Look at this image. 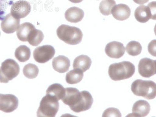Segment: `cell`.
Instances as JSON below:
<instances>
[{
    "instance_id": "6da1fadb",
    "label": "cell",
    "mask_w": 156,
    "mask_h": 117,
    "mask_svg": "<svg viewBox=\"0 0 156 117\" xmlns=\"http://www.w3.org/2000/svg\"><path fill=\"white\" fill-rule=\"evenodd\" d=\"M65 90V95L61 100L74 112H83L91 108L93 99L89 92L86 90L80 92L74 87L66 88Z\"/></svg>"
},
{
    "instance_id": "7a4b0ae2",
    "label": "cell",
    "mask_w": 156,
    "mask_h": 117,
    "mask_svg": "<svg viewBox=\"0 0 156 117\" xmlns=\"http://www.w3.org/2000/svg\"><path fill=\"white\" fill-rule=\"evenodd\" d=\"M135 72L134 65L127 61L111 64L108 70L110 77L114 81L129 79L133 76Z\"/></svg>"
},
{
    "instance_id": "3957f363",
    "label": "cell",
    "mask_w": 156,
    "mask_h": 117,
    "mask_svg": "<svg viewBox=\"0 0 156 117\" xmlns=\"http://www.w3.org/2000/svg\"><path fill=\"white\" fill-rule=\"evenodd\" d=\"M57 34L58 38L71 45L80 44L83 36V32L79 28L65 24L61 25L57 29Z\"/></svg>"
},
{
    "instance_id": "277c9868",
    "label": "cell",
    "mask_w": 156,
    "mask_h": 117,
    "mask_svg": "<svg viewBox=\"0 0 156 117\" xmlns=\"http://www.w3.org/2000/svg\"><path fill=\"white\" fill-rule=\"evenodd\" d=\"M131 90L135 95L147 100L154 99L156 96V83L151 80L137 79L132 83Z\"/></svg>"
},
{
    "instance_id": "5b68a950",
    "label": "cell",
    "mask_w": 156,
    "mask_h": 117,
    "mask_svg": "<svg viewBox=\"0 0 156 117\" xmlns=\"http://www.w3.org/2000/svg\"><path fill=\"white\" fill-rule=\"evenodd\" d=\"M58 100L53 96L46 94L40 101L37 112L38 117H54L59 109Z\"/></svg>"
},
{
    "instance_id": "8992f818",
    "label": "cell",
    "mask_w": 156,
    "mask_h": 117,
    "mask_svg": "<svg viewBox=\"0 0 156 117\" xmlns=\"http://www.w3.org/2000/svg\"><path fill=\"white\" fill-rule=\"evenodd\" d=\"M20 68L14 60L8 58L1 64L0 68V83H8L19 74Z\"/></svg>"
},
{
    "instance_id": "52a82bcc",
    "label": "cell",
    "mask_w": 156,
    "mask_h": 117,
    "mask_svg": "<svg viewBox=\"0 0 156 117\" xmlns=\"http://www.w3.org/2000/svg\"><path fill=\"white\" fill-rule=\"evenodd\" d=\"M156 2H152L147 5H140L136 8L134 16L136 20L140 23H144L149 20H156Z\"/></svg>"
},
{
    "instance_id": "ba28073f",
    "label": "cell",
    "mask_w": 156,
    "mask_h": 117,
    "mask_svg": "<svg viewBox=\"0 0 156 117\" xmlns=\"http://www.w3.org/2000/svg\"><path fill=\"white\" fill-rule=\"evenodd\" d=\"M55 53V49L52 46L44 45L35 48L33 52V57L38 63H44L53 58Z\"/></svg>"
},
{
    "instance_id": "9c48e42d",
    "label": "cell",
    "mask_w": 156,
    "mask_h": 117,
    "mask_svg": "<svg viewBox=\"0 0 156 117\" xmlns=\"http://www.w3.org/2000/svg\"><path fill=\"white\" fill-rule=\"evenodd\" d=\"M19 106V100L12 94H0V111L5 113L13 112Z\"/></svg>"
},
{
    "instance_id": "30bf717a",
    "label": "cell",
    "mask_w": 156,
    "mask_h": 117,
    "mask_svg": "<svg viewBox=\"0 0 156 117\" xmlns=\"http://www.w3.org/2000/svg\"><path fill=\"white\" fill-rule=\"evenodd\" d=\"M156 60L151 58H142L139 61L138 65L139 74L145 78H150L156 74Z\"/></svg>"
},
{
    "instance_id": "8fae6325",
    "label": "cell",
    "mask_w": 156,
    "mask_h": 117,
    "mask_svg": "<svg viewBox=\"0 0 156 117\" xmlns=\"http://www.w3.org/2000/svg\"><path fill=\"white\" fill-rule=\"evenodd\" d=\"M31 10L30 4L27 1L22 0L12 4L11 13L17 19H22L27 16Z\"/></svg>"
},
{
    "instance_id": "7c38bea8",
    "label": "cell",
    "mask_w": 156,
    "mask_h": 117,
    "mask_svg": "<svg viewBox=\"0 0 156 117\" xmlns=\"http://www.w3.org/2000/svg\"><path fill=\"white\" fill-rule=\"evenodd\" d=\"M105 52L110 58L118 59L124 55L125 48L122 43L113 41L108 43L106 46Z\"/></svg>"
},
{
    "instance_id": "4fadbf2b",
    "label": "cell",
    "mask_w": 156,
    "mask_h": 117,
    "mask_svg": "<svg viewBox=\"0 0 156 117\" xmlns=\"http://www.w3.org/2000/svg\"><path fill=\"white\" fill-rule=\"evenodd\" d=\"M20 19H17L9 13L4 17L1 23L2 31L6 34H12L17 30L20 26Z\"/></svg>"
},
{
    "instance_id": "5bb4252c",
    "label": "cell",
    "mask_w": 156,
    "mask_h": 117,
    "mask_svg": "<svg viewBox=\"0 0 156 117\" xmlns=\"http://www.w3.org/2000/svg\"><path fill=\"white\" fill-rule=\"evenodd\" d=\"M150 111V105L147 101L139 100L136 101L132 107V113L131 116L144 117L148 115Z\"/></svg>"
},
{
    "instance_id": "9a60e30c",
    "label": "cell",
    "mask_w": 156,
    "mask_h": 117,
    "mask_svg": "<svg viewBox=\"0 0 156 117\" xmlns=\"http://www.w3.org/2000/svg\"><path fill=\"white\" fill-rule=\"evenodd\" d=\"M114 18L119 21H124L129 19L131 14V10L128 5L123 4L115 5L111 10Z\"/></svg>"
},
{
    "instance_id": "2e32d148",
    "label": "cell",
    "mask_w": 156,
    "mask_h": 117,
    "mask_svg": "<svg viewBox=\"0 0 156 117\" xmlns=\"http://www.w3.org/2000/svg\"><path fill=\"white\" fill-rule=\"evenodd\" d=\"M52 67L55 71L60 73H65L69 70L70 61L64 55H60L53 59Z\"/></svg>"
},
{
    "instance_id": "e0dca14e",
    "label": "cell",
    "mask_w": 156,
    "mask_h": 117,
    "mask_svg": "<svg viewBox=\"0 0 156 117\" xmlns=\"http://www.w3.org/2000/svg\"><path fill=\"white\" fill-rule=\"evenodd\" d=\"M65 18L68 22L76 23L80 22L84 17V12L83 9L76 7L69 8L65 12Z\"/></svg>"
},
{
    "instance_id": "ac0fdd59",
    "label": "cell",
    "mask_w": 156,
    "mask_h": 117,
    "mask_svg": "<svg viewBox=\"0 0 156 117\" xmlns=\"http://www.w3.org/2000/svg\"><path fill=\"white\" fill-rule=\"evenodd\" d=\"M92 64L91 58L87 55H81L76 58L73 61V68L83 72L90 69Z\"/></svg>"
},
{
    "instance_id": "d6986e66",
    "label": "cell",
    "mask_w": 156,
    "mask_h": 117,
    "mask_svg": "<svg viewBox=\"0 0 156 117\" xmlns=\"http://www.w3.org/2000/svg\"><path fill=\"white\" fill-rule=\"evenodd\" d=\"M34 29H35V27L34 25L29 22H25L21 24L16 31L18 39L22 41H27L29 34Z\"/></svg>"
},
{
    "instance_id": "ffe728a7",
    "label": "cell",
    "mask_w": 156,
    "mask_h": 117,
    "mask_svg": "<svg viewBox=\"0 0 156 117\" xmlns=\"http://www.w3.org/2000/svg\"><path fill=\"white\" fill-rule=\"evenodd\" d=\"M65 89L59 83H55L49 86L46 91V94L56 98L59 100L62 99L65 95Z\"/></svg>"
},
{
    "instance_id": "44dd1931",
    "label": "cell",
    "mask_w": 156,
    "mask_h": 117,
    "mask_svg": "<svg viewBox=\"0 0 156 117\" xmlns=\"http://www.w3.org/2000/svg\"><path fill=\"white\" fill-rule=\"evenodd\" d=\"M15 58L20 62H25L28 61L31 55L30 48L26 45L20 46L15 50Z\"/></svg>"
},
{
    "instance_id": "7402d4cb",
    "label": "cell",
    "mask_w": 156,
    "mask_h": 117,
    "mask_svg": "<svg viewBox=\"0 0 156 117\" xmlns=\"http://www.w3.org/2000/svg\"><path fill=\"white\" fill-rule=\"evenodd\" d=\"M83 72L78 69L71 70L66 73V83L69 84H76L83 79Z\"/></svg>"
},
{
    "instance_id": "603a6c76",
    "label": "cell",
    "mask_w": 156,
    "mask_h": 117,
    "mask_svg": "<svg viewBox=\"0 0 156 117\" xmlns=\"http://www.w3.org/2000/svg\"><path fill=\"white\" fill-rule=\"evenodd\" d=\"M44 38V33L41 30L34 29L30 32L27 41L33 46H37L41 44Z\"/></svg>"
},
{
    "instance_id": "cb8c5ba5",
    "label": "cell",
    "mask_w": 156,
    "mask_h": 117,
    "mask_svg": "<svg viewBox=\"0 0 156 117\" xmlns=\"http://www.w3.org/2000/svg\"><path fill=\"white\" fill-rule=\"evenodd\" d=\"M126 51L129 55L132 56H136L141 53L142 47L139 42L132 41L127 44Z\"/></svg>"
},
{
    "instance_id": "d4e9b609",
    "label": "cell",
    "mask_w": 156,
    "mask_h": 117,
    "mask_svg": "<svg viewBox=\"0 0 156 117\" xmlns=\"http://www.w3.org/2000/svg\"><path fill=\"white\" fill-rule=\"evenodd\" d=\"M115 5L116 2L115 0H102L100 4V12L105 16L111 15V10Z\"/></svg>"
},
{
    "instance_id": "484cf974",
    "label": "cell",
    "mask_w": 156,
    "mask_h": 117,
    "mask_svg": "<svg viewBox=\"0 0 156 117\" xmlns=\"http://www.w3.org/2000/svg\"><path fill=\"white\" fill-rule=\"evenodd\" d=\"M23 75L29 79H33L37 77L39 70L38 67L34 64L29 63L26 65L23 68Z\"/></svg>"
},
{
    "instance_id": "4316f807",
    "label": "cell",
    "mask_w": 156,
    "mask_h": 117,
    "mask_svg": "<svg viewBox=\"0 0 156 117\" xmlns=\"http://www.w3.org/2000/svg\"><path fill=\"white\" fill-rule=\"evenodd\" d=\"M102 117H122V114L119 109L115 108H109L103 113Z\"/></svg>"
},
{
    "instance_id": "83f0119b",
    "label": "cell",
    "mask_w": 156,
    "mask_h": 117,
    "mask_svg": "<svg viewBox=\"0 0 156 117\" xmlns=\"http://www.w3.org/2000/svg\"><path fill=\"white\" fill-rule=\"evenodd\" d=\"M7 5V0H0V20H2L5 14V9Z\"/></svg>"
},
{
    "instance_id": "f1b7e54d",
    "label": "cell",
    "mask_w": 156,
    "mask_h": 117,
    "mask_svg": "<svg viewBox=\"0 0 156 117\" xmlns=\"http://www.w3.org/2000/svg\"><path fill=\"white\" fill-rule=\"evenodd\" d=\"M156 40H153L149 43L148 45L149 52L154 57H156Z\"/></svg>"
},
{
    "instance_id": "f546056e",
    "label": "cell",
    "mask_w": 156,
    "mask_h": 117,
    "mask_svg": "<svg viewBox=\"0 0 156 117\" xmlns=\"http://www.w3.org/2000/svg\"><path fill=\"white\" fill-rule=\"evenodd\" d=\"M136 4L138 5H143L148 2L149 0H133Z\"/></svg>"
},
{
    "instance_id": "4dcf8cb0",
    "label": "cell",
    "mask_w": 156,
    "mask_h": 117,
    "mask_svg": "<svg viewBox=\"0 0 156 117\" xmlns=\"http://www.w3.org/2000/svg\"><path fill=\"white\" fill-rule=\"evenodd\" d=\"M70 2L73 3H79L83 1V0H69Z\"/></svg>"
},
{
    "instance_id": "1f68e13d",
    "label": "cell",
    "mask_w": 156,
    "mask_h": 117,
    "mask_svg": "<svg viewBox=\"0 0 156 117\" xmlns=\"http://www.w3.org/2000/svg\"><path fill=\"white\" fill-rule=\"evenodd\" d=\"M0 36H1V32H0Z\"/></svg>"
}]
</instances>
